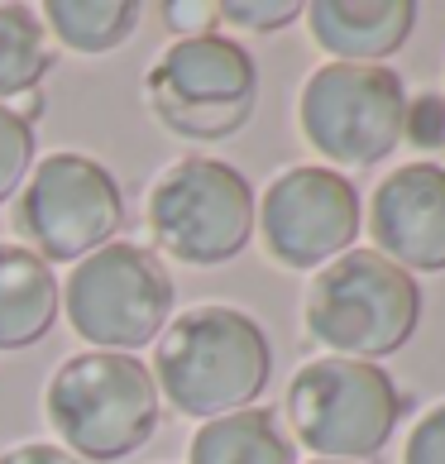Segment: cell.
Here are the masks:
<instances>
[{
	"label": "cell",
	"mask_w": 445,
	"mask_h": 464,
	"mask_svg": "<svg viewBox=\"0 0 445 464\" xmlns=\"http://www.w3.org/2000/svg\"><path fill=\"white\" fill-rule=\"evenodd\" d=\"M220 20H230L239 29H254V34H273V29H287L293 20H302L297 0H220Z\"/></svg>",
	"instance_id": "ac0fdd59"
},
{
	"label": "cell",
	"mask_w": 445,
	"mask_h": 464,
	"mask_svg": "<svg viewBox=\"0 0 445 464\" xmlns=\"http://www.w3.org/2000/svg\"><path fill=\"white\" fill-rule=\"evenodd\" d=\"M187 464H297V445L268 407H245L201 421L187 445Z\"/></svg>",
	"instance_id": "5bb4252c"
},
{
	"label": "cell",
	"mask_w": 445,
	"mask_h": 464,
	"mask_svg": "<svg viewBox=\"0 0 445 464\" xmlns=\"http://www.w3.org/2000/svg\"><path fill=\"white\" fill-rule=\"evenodd\" d=\"M402 140H412L421 149H445V96L426 92L417 101H407V125Z\"/></svg>",
	"instance_id": "d6986e66"
},
{
	"label": "cell",
	"mask_w": 445,
	"mask_h": 464,
	"mask_svg": "<svg viewBox=\"0 0 445 464\" xmlns=\"http://www.w3.org/2000/svg\"><path fill=\"white\" fill-rule=\"evenodd\" d=\"M149 235L182 264L216 268L245 254L254 239V187L220 159H178L149 187Z\"/></svg>",
	"instance_id": "52a82bcc"
},
{
	"label": "cell",
	"mask_w": 445,
	"mask_h": 464,
	"mask_svg": "<svg viewBox=\"0 0 445 464\" xmlns=\"http://www.w3.org/2000/svg\"><path fill=\"white\" fill-rule=\"evenodd\" d=\"M297 125L335 173L340 168H373L402 144L407 87L392 67L364 63H321L302 82Z\"/></svg>",
	"instance_id": "ba28073f"
},
{
	"label": "cell",
	"mask_w": 445,
	"mask_h": 464,
	"mask_svg": "<svg viewBox=\"0 0 445 464\" xmlns=\"http://www.w3.org/2000/svg\"><path fill=\"white\" fill-rule=\"evenodd\" d=\"M302 321L331 354L379 364L417 335L421 287L379 249H350L316 268L302 302Z\"/></svg>",
	"instance_id": "7a4b0ae2"
},
{
	"label": "cell",
	"mask_w": 445,
	"mask_h": 464,
	"mask_svg": "<svg viewBox=\"0 0 445 464\" xmlns=\"http://www.w3.org/2000/svg\"><path fill=\"white\" fill-rule=\"evenodd\" d=\"M63 312V287L53 264H44L29 245L0 239V354L29 350L53 331Z\"/></svg>",
	"instance_id": "4fadbf2b"
},
{
	"label": "cell",
	"mask_w": 445,
	"mask_h": 464,
	"mask_svg": "<svg viewBox=\"0 0 445 464\" xmlns=\"http://www.w3.org/2000/svg\"><path fill=\"white\" fill-rule=\"evenodd\" d=\"M44 411L67 455L111 464L134 455L159 431V383L134 354L87 350L63 359L48 378Z\"/></svg>",
	"instance_id": "3957f363"
},
{
	"label": "cell",
	"mask_w": 445,
	"mask_h": 464,
	"mask_svg": "<svg viewBox=\"0 0 445 464\" xmlns=\"http://www.w3.org/2000/svg\"><path fill=\"white\" fill-rule=\"evenodd\" d=\"M53 72L48 29L29 5H0V101L24 96Z\"/></svg>",
	"instance_id": "2e32d148"
},
{
	"label": "cell",
	"mask_w": 445,
	"mask_h": 464,
	"mask_svg": "<svg viewBox=\"0 0 445 464\" xmlns=\"http://www.w3.org/2000/svg\"><path fill=\"white\" fill-rule=\"evenodd\" d=\"M402 388L369 359H312L287 383V421L293 436L316 450V459L369 464L392 440L402 421Z\"/></svg>",
	"instance_id": "277c9868"
},
{
	"label": "cell",
	"mask_w": 445,
	"mask_h": 464,
	"mask_svg": "<svg viewBox=\"0 0 445 464\" xmlns=\"http://www.w3.org/2000/svg\"><path fill=\"white\" fill-rule=\"evenodd\" d=\"M0 464H82V459L67 455L63 445L29 440V445H15V450H5V455H0Z\"/></svg>",
	"instance_id": "7402d4cb"
},
{
	"label": "cell",
	"mask_w": 445,
	"mask_h": 464,
	"mask_svg": "<svg viewBox=\"0 0 445 464\" xmlns=\"http://www.w3.org/2000/svg\"><path fill=\"white\" fill-rule=\"evenodd\" d=\"M144 101L163 130L182 140H230L254 120L259 67L249 48L226 34L168 44L144 77Z\"/></svg>",
	"instance_id": "5b68a950"
},
{
	"label": "cell",
	"mask_w": 445,
	"mask_h": 464,
	"mask_svg": "<svg viewBox=\"0 0 445 464\" xmlns=\"http://www.w3.org/2000/svg\"><path fill=\"white\" fill-rule=\"evenodd\" d=\"M254 226L283 268L306 273L354 249L364 211H359V192L345 173L326 163H297L268 182Z\"/></svg>",
	"instance_id": "30bf717a"
},
{
	"label": "cell",
	"mask_w": 445,
	"mask_h": 464,
	"mask_svg": "<svg viewBox=\"0 0 445 464\" xmlns=\"http://www.w3.org/2000/svg\"><path fill=\"white\" fill-rule=\"evenodd\" d=\"M178 287L159 254L134 239H111L87 254L63 287V312L92 350L134 354L163 335L173 321Z\"/></svg>",
	"instance_id": "8992f818"
},
{
	"label": "cell",
	"mask_w": 445,
	"mask_h": 464,
	"mask_svg": "<svg viewBox=\"0 0 445 464\" xmlns=\"http://www.w3.org/2000/svg\"><path fill=\"white\" fill-rule=\"evenodd\" d=\"M163 20L182 39H197V34H216L220 10H216V0H163Z\"/></svg>",
	"instance_id": "44dd1931"
},
{
	"label": "cell",
	"mask_w": 445,
	"mask_h": 464,
	"mask_svg": "<svg viewBox=\"0 0 445 464\" xmlns=\"http://www.w3.org/2000/svg\"><path fill=\"white\" fill-rule=\"evenodd\" d=\"M15 226L44 264H82L125 226V192L92 153H48L20 187Z\"/></svg>",
	"instance_id": "9c48e42d"
},
{
	"label": "cell",
	"mask_w": 445,
	"mask_h": 464,
	"mask_svg": "<svg viewBox=\"0 0 445 464\" xmlns=\"http://www.w3.org/2000/svg\"><path fill=\"white\" fill-rule=\"evenodd\" d=\"M369 235L412 278L445 273V163H407L373 187Z\"/></svg>",
	"instance_id": "8fae6325"
},
{
	"label": "cell",
	"mask_w": 445,
	"mask_h": 464,
	"mask_svg": "<svg viewBox=\"0 0 445 464\" xmlns=\"http://www.w3.org/2000/svg\"><path fill=\"white\" fill-rule=\"evenodd\" d=\"M302 14L321 53L364 67H383L417 29L412 0H316Z\"/></svg>",
	"instance_id": "7c38bea8"
},
{
	"label": "cell",
	"mask_w": 445,
	"mask_h": 464,
	"mask_svg": "<svg viewBox=\"0 0 445 464\" xmlns=\"http://www.w3.org/2000/svg\"><path fill=\"white\" fill-rule=\"evenodd\" d=\"M402 464H445V402L426 407L412 436H407V450H402Z\"/></svg>",
	"instance_id": "ffe728a7"
},
{
	"label": "cell",
	"mask_w": 445,
	"mask_h": 464,
	"mask_svg": "<svg viewBox=\"0 0 445 464\" xmlns=\"http://www.w3.org/2000/svg\"><path fill=\"white\" fill-rule=\"evenodd\" d=\"M29 163H34V125L15 106H0V206L24 187Z\"/></svg>",
	"instance_id": "e0dca14e"
},
{
	"label": "cell",
	"mask_w": 445,
	"mask_h": 464,
	"mask_svg": "<svg viewBox=\"0 0 445 464\" xmlns=\"http://www.w3.org/2000/svg\"><path fill=\"white\" fill-rule=\"evenodd\" d=\"M312 464H345V459H312Z\"/></svg>",
	"instance_id": "603a6c76"
},
{
	"label": "cell",
	"mask_w": 445,
	"mask_h": 464,
	"mask_svg": "<svg viewBox=\"0 0 445 464\" xmlns=\"http://www.w3.org/2000/svg\"><path fill=\"white\" fill-rule=\"evenodd\" d=\"M153 383L182 417L245 411L273 378V345L264 325L239 306H192L153 340Z\"/></svg>",
	"instance_id": "6da1fadb"
},
{
	"label": "cell",
	"mask_w": 445,
	"mask_h": 464,
	"mask_svg": "<svg viewBox=\"0 0 445 464\" xmlns=\"http://www.w3.org/2000/svg\"><path fill=\"white\" fill-rule=\"evenodd\" d=\"M140 14V0H48L44 29H53V39L73 53H111L134 39Z\"/></svg>",
	"instance_id": "9a60e30c"
}]
</instances>
